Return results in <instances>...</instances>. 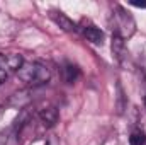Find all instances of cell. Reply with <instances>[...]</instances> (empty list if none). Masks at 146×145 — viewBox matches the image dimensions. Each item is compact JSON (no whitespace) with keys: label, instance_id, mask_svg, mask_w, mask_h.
<instances>
[{"label":"cell","instance_id":"obj_1","mask_svg":"<svg viewBox=\"0 0 146 145\" xmlns=\"http://www.w3.org/2000/svg\"><path fill=\"white\" fill-rule=\"evenodd\" d=\"M110 28H112V34L126 41L136 33V21L122 5H115L110 14Z\"/></svg>","mask_w":146,"mask_h":145},{"label":"cell","instance_id":"obj_2","mask_svg":"<svg viewBox=\"0 0 146 145\" xmlns=\"http://www.w3.org/2000/svg\"><path fill=\"white\" fill-rule=\"evenodd\" d=\"M17 77L26 85L37 87V85H44V84L49 82L51 72L46 65H42L39 62H24L22 67L17 72Z\"/></svg>","mask_w":146,"mask_h":145},{"label":"cell","instance_id":"obj_3","mask_svg":"<svg viewBox=\"0 0 146 145\" xmlns=\"http://www.w3.org/2000/svg\"><path fill=\"white\" fill-rule=\"evenodd\" d=\"M22 63H24V58L19 53H0V70L7 75L12 72L17 73Z\"/></svg>","mask_w":146,"mask_h":145},{"label":"cell","instance_id":"obj_4","mask_svg":"<svg viewBox=\"0 0 146 145\" xmlns=\"http://www.w3.org/2000/svg\"><path fill=\"white\" fill-rule=\"evenodd\" d=\"M37 118L41 119V123L46 126V128H51L58 123V118H60V111L56 106L53 104H42L41 108L37 109Z\"/></svg>","mask_w":146,"mask_h":145},{"label":"cell","instance_id":"obj_5","mask_svg":"<svg viewBox=\"0 0 146 145\" xmlns=\"http://www.w3.org/2000/svg\"><path fill=\"white\" fill-rule=\"evenodd\" d=\"M80 31H82V34H83V38L87 41H90L94 44H104V33L97 26H94L90 22H83Z\"/></svg>","mask_w":146,"mask_h":145},{"label":"cell","instance_id":"obj_6","mask_svg":"<svg viewBox=\"0 0 146 145\" xmlns=\"http://www.w3.org/2000/svg\"><path fill=\"white\" fill-rule=\"evenodd\" d=\"M49 17H51L63 31H66V33H75V31L78 29V26L73 22L66 14H63L61 10H51V12H49Z\"/></svg>","mask_w":146,"mask_h":145},{"label":"cell","instance_id":"obj_7","mask_svg":"<svg viewBox=\"0 0 146 145\" xmlns=\"http://www.w3.org/2000/svg\"><path fill=\"white\" fill-rule=\"evenodd\" d=\"M112 53H114V58L121 63V65H126V60H127V50H126V43L124 39L115 34H112Z\"/></svg>","mask_w":146,"mask_h":145},{"label":"cell","instance_id":"obj_8","mask_svg":"<svg viewBox=\"0 0 146 145\" xmlns=\"http://www.w3.org/2000/svg\"><path fill=\"white\" fill-rule=\"evenodd\" d=\"M63 77H65V80L68 84H73L80 77V68L76 65H73V63H66L65 68H63Z\"/></svg>","mask_w":146,"mask_h":145},{"label":"cell","instance_id":"obj_9","mask_svg":"<svg viewBox=\"0 0 146 145\" xmlns=\"http://www.w3.org/2000/svg\"><path fill=\"white\" fill-rule=\"evenodd\" d=\"M129 145H146V133L143 130H134L129 137Z\"/></svg>","mask_w":146,"mask_h":145},{"label":"cell","instance_id":"obj_10","mask_svg":"<svg viewBox=\"0 0 146 145\" xmlns=\"http://www.w3.org/2000/svg\"><path fill=\"white\" fill-rule=\"evenodd\" d=\"M129 3H131V5H134V7H139V9H146V2H138V0H131Z\"/></svg>","mask_w":146,"mask_h":145},{"label":"cell","instance_id":"obj_11","mask_svg":"<svg viewBox=\"0 0 146 145\" xmlns=\"http://www.w3.org/2000/svg\"><path fill=\"white\" fill-rule=\"evenodd\" d=\"M7 77H9L7 73H5V72H2V70H0V85H2V84H3V82L7 80Z\"/></svg>","mask_w":146,"mask_h":145},{"label":"cell","instance_id":"obj_12","mask_svg":"<svg viewBox=\"0 0 146 145\" xmlns=\"http://www.w3.org/2000/svg\"><path fill=\"white\" fill-rule=\"evenodd\" d=\"M145 104H146V97H145Z\"/></svg>","mask_w":146,"mask_h":145}]
</instances>
